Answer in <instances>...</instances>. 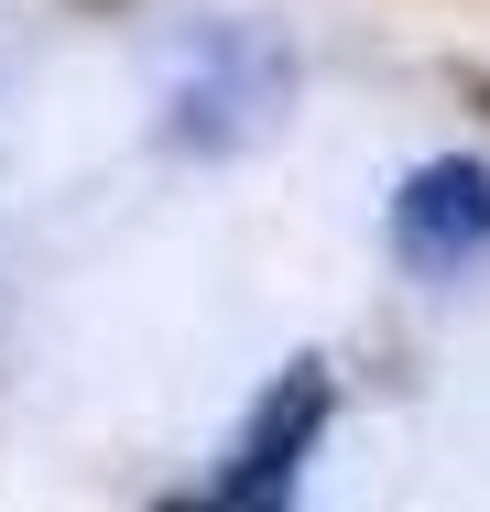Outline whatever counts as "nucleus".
<instances>
[{
	"label": "nucleus",
	"instance_id": "obj_1",
	"mask_svg": "<svg viewBox=\"0 0 490 512\" xmlns=\"http://www.w3.org/2000/svg\"><path fill=\"white\" fill-rule=\"evenodd\" d=\"M327 414H338L327 360H294L284 382L251 404V425L229 436V458H218L196 491H175L164 512H294V480H305V458H316Z\"/></svg>",
	"mask_w": 490,
	"mask_h": 512
},
{
	"label": "nucleus",
	"instance_id": "obj_2",
	"mask_svg": "<svg viewBox=\"0 0 490 512\" xmlns=\"http://www.w3.org/2000/svg\"><path fill=\"white\" fill-rule=\"evenodd\" d=\"M382 251L414 284H469V273H490V153H425L382 197Z\"/></svg>",
	"mask_w": 490,
	"mask_h": 512
}]
</instances>
